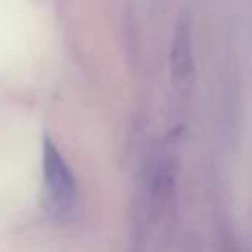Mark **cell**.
I'll use <instances>...</instances> for the list:
<instances>
[{"label": "cell", "mask_w": 252, "mask_h": 252, "mask_svg": "<svg viewBox=\"0 0 252 252\" xmlns=\"http://www.w3.org/2000/svg\"><path fill=\"white\" fill-rule=\"evenodd\" d=\"M192 38L188 18L182 16L175 25L170 42V78L177 91H186L192 82Z\"/></svg>", "instance_id": "3957f363"}, {"label": "cell", "mask_w": 252, "mask_h": 252, "mask_svg": "<svg viewBox=\"0 0 252 252\" xmlns=\"http://www.w3.org/2000/svg\"><path fill=\"white\" fill-rule=\"evenodd\" d=\"M42 190L44 208L51 217H66L78 204V184L66 157L49 135L42 137Z\"/></svg>", "instance_id": "6da1fadb"}, {"label": "cell", "mask_w": 252, "mask_h": 252, "mask_svg": "<svg viewBox=\"0 0 252 252\" xmlns=\"http://www.w3.org/2000/svg\"><path fill=\"white\" fill-rule=\"evenodd\" d=\"M177 155L173 144H161L151 153L142 175V219L155 221L164 213L175 188Z\"/></svg>", "instance_id": "7a4b0ae2"}]
</instances>
